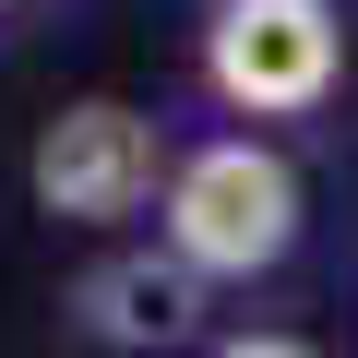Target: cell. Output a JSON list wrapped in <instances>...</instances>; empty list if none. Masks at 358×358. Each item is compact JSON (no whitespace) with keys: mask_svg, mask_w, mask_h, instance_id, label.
I'll list each match as a JSON object with an SVG mask.
<instances>
[{"mask_svg":"<svg viewBox=\"0 0 358 358\" xmlns=\"http://www.w3.org/2000/svg\"><path fill=\"white\" fill-rule=\"evenodd\" d=\"M155 239L192 263L203 287H251L299 251V167L263 143V131H215L167 167V203H155Z\"/></svg>","mask_w":358,"mask_h":358,"instance_id":"6da1fadb","label":"cell"},{"mask_svg":"<svg viewBox=\"0 0 358 358\" xmlns=\"http://www.w3.org/2000/svg\"><path fill=\"white\" fill-rule=\"evenodd\" d=\"M346 72V13L334 0H215L203 13V84L239 120H310Z\"/></svg>","mask_w":358,"mask_h":358,"instance_id":"7a4b0ae2","label":"cell"},{"mask_svg":"<svg viewBox=\"0 0 358 358\" xmlns=\"http://www.w3.org/2000/svg\"><path fill=\"white\" fill-rule=\"evenodd\" d=\"M192 322H203V275L179 263V251H120V263H96L72 287V334L108 346V358H155V346L192 334Z\"/></svg>","mask_w":358,"mask_h":358,"instance_id":"277c9868","label":"cell"},{"mask_svg":"<svg viewBox=\"0 0 358 358\" xmlns=\"http://www.w3.org/2000/svg\"><path fill=\"white\" fill-rule=\"evenodd\" d=\"M167 167H179V155L155 143V120L120 108V96H72V108L36 131V155H24L36 215H60V227H120V215L167 203Z\"/></svg>","mask_w":358,"mask_h":358,"instance_id":"3957f363","label":"cell"},{"mask_svg":"<svg viewBox=\"0 0 358 358\" xmlns=\"http://www.w3.org/2000/svg\"><path fill=\"white\" fill-rule=\"evenodd\" d=\"M203 358H310V346H299V334H275V322H251V334H215Z\"/></svg>","mask_w":358,"mask_h":358,"instance_id":"5b68a950","label":"cell"}]
</instances>
